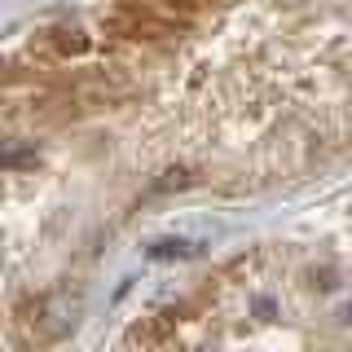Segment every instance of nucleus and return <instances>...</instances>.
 <instances>
[{
	"label": "nucleus",
	"instance_id": "1",
	"mask_svg": "<svg viewBox=\"0 0 352 352\" xmlns=\"http://www.w3.org/2000/svg\"><path fill=\"white\" fill-rule=\"evenodd\" d=\"M22 313H31L27 322L36 326V335L44 339V344H58V339H66L75 326H80V317H84V291H80V286H71V282H62V286H53V291L36 295Z\"/></svg>",
	"mask_w": 352,
	"mask_h": 352
},
{
	"label": "nucleus",
	"instance_id": "2",
	"mask_svg": "<svg viewBox=\"0 0 352 352\" xmlns=\"http://www.w3.org/2000/svg\"><path fill=\"white\" fill-rule=\"evenodd\" d=\"M176 322H181V313H154V317H141V322L128 326V335L119 339V352H159V348L176 335Z\"/></svg>",
	"mask_w": 352,
	"mask_h": 352
},
{
	"label": "nucleus",
	"instance_id": "3",
	"mask_svg": "<svg viewBox=\"0 0 352 352\" xmlns=\"http://www.w3.org/2000/svg\"><path fill=\"white\" fill-rule=\"evenodd\" d=\"M146 256L150 260H194L198 256V242H190V238H159V242H150V247H146Z\"/></svg>",
	"mask_w": 352,
	"mask_h": 352
},
{
	"label": "nucleus",
	"instance_id": "4",
	"mask_svg": "<svg viewBox=\"0 0 352 352\" xmlns=\"http://www.w3.org/2000/svg\"><path fill=\"white\" fill-rule=\"evenodd\" d=\"M53 49L58 53H84L88 40L80 36V31H53Z\"/></svg>",
	"mask_w": 352,
	"mask_h": 352
},
{
	"label": "nucleus",
	"instance_id": "5",
	"mask_svg": "<svg viewBox=\"0 0 352 352\" xmlns=\"http://www.w3.org/2000/svg\"><path fill=\"white\" fill-rule=\"evenodd\" d=\"M185 352H216L212 344H198V348H185Z\"/></svg>",
	"mask_w": 352,
	"mask_h": 352
}]
</instances>
